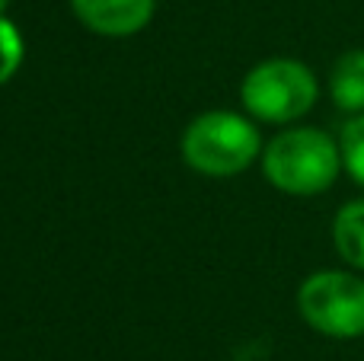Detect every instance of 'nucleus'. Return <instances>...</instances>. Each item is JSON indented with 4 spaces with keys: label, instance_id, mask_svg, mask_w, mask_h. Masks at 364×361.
<instances>
[{
    "label": "nucleus",
    "instance_id": "1",
    "mask_svg": "<svg viewBox=\"0 0 364 361\" xmlns=\"http://www.w3.org/2000/svg\"><path fill=\"white\" fill-rule=\"evenodd\" d=\"M262 173L278 192L310 198L333 189L342 166V147L323 128L297 125L278 131L262 147Z\"/></svg>",
    "mask_w": 364,
    "mask_h": 361
},
{
    "label": "nucleus",
    "instance_id": "2",
    "mask_svg": "<svg viewBox=\"0 0 364 361\" xmlns=\"http://www.w3.org/2000/svg\"><path fill=\"white\" fill-rule=\"evenodd\" d=\"M262 157L259 128L246 115L211 109L182 131V160L201 176H237Z\"/></svg>",
    "mask_w": 364,
    "mask_h": 361
},
{
    "label": "nucleus",
    "instance_id": "3",
    "mask_svg": "<svg viewBox=\"0 0 364 361\" xmlns=\"http://www.w3.org/2000/svg\"><path fill=\"white\" fill-rule=\"evenodd\" d=\"M320 99V80L297 58L259 61L240 83V102L256 122L291 125L304 119Z\"/></svg>",
    "mask_w": 364,
    "mask_h": 361
},
{
    "label": "nucleus",
    "instance_id": "4",
    "mask_svg": "<svg viewBox=\"0 0 364 361\" xmlns=\"http://www.w3.org/2000/svg\"><path fill=\"white\" fill-rule=\"evenodd\" d=\"M297 313L326 339L364 336V279L346 269H323L301 281Z\"/></svg>",
    "mask_w": 364,
    "mask_h": 361
},
{
    "label": "nucleus",
    "instance_id": "5",
    "mask_svg": "<svg viewBox=\"0 0 364 361\" xmlns=\"http://www.w3.org/2000/svg\"><path fill=\"white\" fill-rule=\"evenodd\" d=\"M77 23L106 38H128L147 29L157 0H70Z\"/></svg>",
    "mask_w": 364,
    "mask_h": 361
},
{
    "label": "nucleus",
    "instance_id": "6",
    "mask_svg": "<svg viewBox=\"0 0 364 361\" xmlns=\"http://www.w3.org/2000/svg\"><path fill=\"white\" fill-rule=\"evenodd\" d=\"M329 99L348 115L364 112V48H348L329 70Z\"/></svg>",
    "mask_w": 364,
    "mask_h": 361
},
{
    "label": "nucleus",
    "instance_id": "7",
    "mask_svg": "<svg viewBox=\"0 0 364 361\" xmlns=\"http://www.w3.org/2000/svg\"><path fill=\"white\" fill-rule=\"evenodd\" d=\"M333 247L355 272H364V198L346 202L333 217Z\"/></svg>",
    "mask_w": 364,
    "mask_h": 361
},
{
    "label": "nucleus",
    "instance_id": "8",
    "mask_svg": "<svg viewBox=\"0 0 364 361\" xmlns=\"http://www.w3.org/2000/svg\"><path fill=\"white\" fill-rule=\"evenodd\" d=\"M339 147H342V166H346V173L364 189V112L352 115L342 125Z\"/></svg>",
    "mask_w": 364,
    "mask_h": 361
},
{
    "label": "nucleus",
    "instance_id": "9",
    "mask_svg": "<svg viewBox=\"0 0 364 361\" xmlns=\"http://www.w3.org/2000/svg\"><path fill=\"white\" fill-rule=\"evenodd\" d=\"M23 55H26L23 36H19L16 26L0 13V87L13 80V74H16L19 64H23Z\"/></svg>",
    "mask_w": 364,
    "mask_h": 361
}]
</instances>
